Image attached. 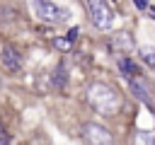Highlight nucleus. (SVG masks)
I'll return each instance as SVG.
<instances>
[{
  "label": "nucleus",
  "instance_id": "obj_1",
  "mask_svg": "<svg viewBox=\"0 0 155 145\" xmlns=\"http://www.w3.org/2000/svg\"><path fill=\"white\" fill-rule=\"evenodd\" d=\"M87 102L92 104V109H97L102 116H114L121 106V97L119 92L107 85V82H92L87 87Z\"/></svg>",
  "mask_w": 155,
  "mask_h": 145
},
{
  "label": "nucleus",
  "instance_id": "obj_2",
  "mask_svg": "<svg viewBox=\"0 0 155 145\" xmlns=\"http://www.w3.org/2000/svg\"><path fill=\"white\" fill-rule=\"evenodd\" d=\"M87 10H90V19L97 29H111L114 12L107 5V0H87Z\"/></svg>",
  "mask_w": 155,
  "mask_h": 145
},
{
  "label": "nucleus",
  "instance_id": "obj_3",
  "mask_svg": "<svg viewBox=\"0 0 155 145\" xmlns=\"http://www.w3.org/2000/svg\"><path fill=\"white\" fill-rule=\"evenodd\" d=\"M31 7L36 12V17L44 19V22H63L68 17V12L63 7H58V5H53L48 0H31Z\"/></svg>",
  "mask_w": 155,
  "mask_h": 145
},
{
  "label": "nucleus",
  "instance_id": "obj_4",
  "mask_svg": "<svg viewBox=\"0 0 155 145\" xmlns=\"http://www.w3.org/2000/svg\"><path fill=\"white\" fill-rule=\"evenodd\" d=\"M82 138L87 143H94V145H109L111 143V133L99 123H85L82 126Z\"/></svg>",
  "mask_w": 155,
  "mask_h": 145
},
{
  "label": "nucleus",
  "instance_id": "obj_5",
  "mask_svg": "<svg viewBox=\"0 0 155 145\" xmlns=\"http://www.w3.org/2000/svg\"><path fill=\"white\" fill-rule=\"evenodd\" d=\"M128 80H131L128 85H131V92L136 94V99H140V102H143L145 106H150V109H153L155 104H153V99H150V92H148L145 82H143V80H140L138 75H133V77H128Z\"/></svg>",
  "mask_w": 155,
  "mask_h": 145
},
{
  "label": "nucleus",
  "instance_id": "obj_6",
  "mask_svg": "<svg viewBox=\"0 0 155 145\" xmlns=\"http://www.w3.org/2000/svg\"><path fill=\"white\" fill-rule=\"evenodd\" d=\"M0 58H2V65L10 68V70H19V68H22V58H19V53H17L12 46H2Z\"/></svg>",
  "mask_w": 155,
  "mask_h": 145
},
{
  "label": "nucleus",
  "instance_id": "obj_7",
  "mask_svg": "<svg viewBox=\"0 0 155 145\" xmlns=\"http://www.w3.org/2000/svg\"><path fill=\"white\" fill-rule=\"evenodd\" d=\"M119 68H121V72H124L126 77H133V75H138V68H136V63H131L128 58H121V60H119Z\"/></svg>",
  "mask_w": 155,
  "mask_h": 145
},
{
  "label": "nucleus",
  "instance_id": "obj_8",
  "mask_svg": "<svg viewBox=\"0 0 155 145\" xmlns=\"http://www.w3.org/2000/svg\"><path fill=\"white\" fill-rule=\"evenodd\" d=\"M140 58H143V63H145L148 68H153V70H155V48L143 46V48H140Z\"/></svg>",
  "mask_w": 155,
  "mask_h": 145
},
{
  "label": "nucleus",
  "instance_id": "obj_9",
  "mask_svg": "<svg viewBox=\"0 0 155 145\" xmlns=\"http://www.w3.org/2000/svg\"><path fill=\"white\" fill-rule=\"evenodd\" d=\"M114 46H121V48H131L133 44H131V39H128V34H119V39H114Z\"/></svg>",
  "mask_w": 155,
  "mask_h": 145
},
{
  "label": "nucleus",
  "instance_id": "obj_10",
  "mask_svg": "<svg viewBox=\"0 0 155 145\" xmlns=\"http://www.w3.org/2000/svg\"><path fill=\"white\" fill-rule=\"evenodd\" d=\"M136 140H138V143H155V133H150V130H140V133L136 135Z\"/></svg>",
  "mask_w": 155,
  "mask_h": 145
},
{
  "label": "nucleus",
  "instance_id": "obj_11",
  "mask_svg": "<svg viewBox=\"0 0 155 145\" xmlns=\"http://www.w3.org/2000/svg\"><path fill=\"white\" fill-rule=\"evenodd\" d=\"M53 44H56V48H61V51H68L70 48V39H53Z\"/></svg>",
  "mask_w": 155,
  "mask_h": 145
},
{
  "label": "nucleus",
  "instance_id": "obj_12",
  "mask_svg": "<svg viewBox=\"0 0 155 145\" xmlns=\"http://www.w3.org/2000/svg\"><path fill=\"white\" fill-rule=\"evenodd\" d=\"M53 82H56L58 87H63V85H65V72H63V65L56 70V77H53Z\"/></svg>",
  "mask_w": 155,
  "mask_h": 145
},
{
  "label": "nucleus",
  "instance_id": "obj_13",
  "mask_svg": "<svg viewBox=\"0 0 155 145\" xmlns=\"http://www.w3.org/2000/svg\"><path fill=\"white\" fill-rule=\"evenodd\" d=\"M5 143H7V133H5V128L0 123V145H5Z\"/></svg>",
  "mask_w": 155,
  "mask_h": 145
},
{
  "label": "nucleus",
  "instance_id": "obj_14",
  "mask_svg": "<svg viewBox=\"0 0 155 145\" xmlns=\"http://www.w3.org/2000/svg\"><path fill=\"white\" fill-rule=\"evenodd\" d=\"M133 2H136L138 10H145V7H148V0H133Z\"/></svg>",
  "mask_w": 155,
  "mask_h": 145
},
{
  "label": "nucleus",
  "instance_id": "obj_15",
  "mask_svg": "<svg viewBox=\"0 0 155 145\" xmlns=\"http://www.w3.org/2000/svg\"><path fill=\"white\" fill-rule=\"evenodd\" d=\"M153 19H155V7H153Z\"/></svg>",
  "mask_w": 155,
  "mask_h": 145
}]
</instances>
